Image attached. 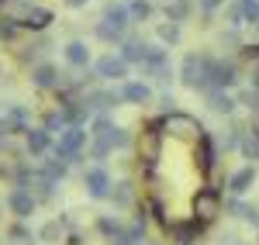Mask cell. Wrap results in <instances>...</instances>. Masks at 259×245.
<instances>
[{
  "instance_id": "obj_2",
  "label": "cell",
  "mask_w": 259,
  "mask_h": 245,
  "mask_svg": "<svg viewBox=\"0 0 259 245\" xmlns=\"http://www.w3.org/2000/svg\"><path fill=\"white\" fill-rule=\"evenodd\" d=\"M87 138H90V131H87L83 124H69V128L59 135V142H56V149H52V156L62 159V163H73V159H80Z\"/></svg>"
},
{
  "instance_id": "obj_9",
  "label": "cell",
  "mask_w": 259,
  "mask_h": 245,
  "mask_svg": "<svg viewBox=\"0 0 259 245\" xmlns=\"http://www.w3.org/2000/svg\"><path fill=\"white\" fill-rule=\"evenodd\" d=\"M94 76H100V80H107V83H118L128 76V62L121 59V56H100L94 62Z\"/></svg>"
},
{
  "instance_id": "obj_26",
  "label": "cell",
  "mask_w": 259,
  "mask_h": 245,
  "mask_svg": "<svg viewBox=\"0 0 259 245\" xmlns=\"http://www.w3.org/2000/svg\"><path fill=\"white\" fill-rule=\"evenodd\" d=\"M132 180H118L114 183V190H111V201H114V207H128L132 204Z\"/></svg>"
},
{
  "instance_id": "obj_29",
  "label": "cell",
  "mask_w": 259,
  "mask_h": 245,
  "mask_svg": "<svg viewBox=\"0 0 259 245\" xmlns=\"http://www.w3.org/2000/svg\"><path fill=\"white\" fill-rule=\"evenodd\" d=\"M128 11H132V21H149L152 18V4L149 0H124Z\"/></svg>"
},
{
  "instance_id": "obj_33",
  "label": "cell",
  "mask_w": 259,
  "mask_h": 245,
  "mask_svg": "<svg viewBox=\"0 0 259 245\" xmlns=\"http://www.w3.org/2000/svg\"><path fill=\"white\" fill-rule=\"evenodd\" d=\"M245 24H259V0H239Z\"/></svg>"
},
{
  "instance_id": "obj_10",
  "label": "cell",
  "mask_w": 259,
  "mask_h": 245,
  "mask_svg": "<svg viewBox=\"0 0 259 245\" xmlns=\"http://www.w3.org/2000/svg\"><path fill=\"white\" fill-rule=\"evenodd\" d=\"M194 211H197L200 225H204V221H211V218H214V214L221 211V197H218V190H200L197 197H194Z\"/></svg>"
},
{
  "instance_id": "obj_21",
  "label": "cell",
  "mask_w": 259,
  "mask_h": 245,
  "mask_svg": "<svg viewBox=\"0 0 259 245\" xmlns=\"http://www.w3.org/2000/svg\"><path fill=\"white\" fill-rule=\"evenodd\" d=\"M49 138H52V135H49L45 128H28V131H24V149H28L31 156H41V152H49Z\"/></svg>"
},
{
  "instance_id": "obj_12",
  "label": "cell",
  "mask_w": 259,
  "mask_h": 245,
  "mask_svg": "<svg viewBox=\"0 0 259 245\" xmlns=\"http://www.w3.org/2000/svg\"><path fill=\"white\" fill-rule=\"evenodd\" d=\"M118 56L128 62V66H145V59H149V45H145L142 38H124V45H121Z\"/></svg>"
},
{
  "instance_id": "obj_14",
  "label": "cell",
  "mask_w": 259,
  "mask_h": 245,
  "mask_svg": "<svg viewBox=\"0 0 259 245\" xmlns=\"http://www.w3.org/2000/svg\"><path fill=\"white\" fill-rule=\"evenodd\" d=\"M62 56H66V62H69V66L87 69V66H90V45H87V41H80V38H73V41H66Z\"/></svg>"
},
{
  "instance_id": "obj_13",
  "label": "cell",
  "mask_w": 259,
  "mask_h": 245,
  "mask_svg": "<svg viewBox=\"0 0 259 245\" xmlns=\"http://www.w3.org/2000/svg\"><path fill=\"white\" fill-rule=\"evenodd\" d=\"M100 21H111V24H118V28H128V24H132V11H128L124 0H107Z\"/></svg>"
},
{
  "instance_id": "obj_34",
  "label": "cell",
  "mask_w": 259,
  "mask_h": 245,
  "mask_svg": "<svg viewBox=\"0 0 259 245\" xmlns=\"http://www.w3.org/2000/svg\"><path fill=\"white\" fill-rule=\"evenodd\" d=\"M7 235H11V238H14V242H18V245L31 242V235H28V231H24V225H14V228H7Z\"/></svg>"
},
{
  "instance_id": "obj_25",
  "label": "cell",
  "mask_w": 259,
  "mask_h": 245,
  "mask_svg": "<svg viewBox=\"0 0 259 245\" xmlns=\"http://www.w3.org/2000/svg\"><path fill=\"white\" fill-rule=\"evenodd\" d=\"M173 235H177L180 245H197L200 238V225L197 221H190V225H173Z\"/></svg>"
},
{
  "instance_id": "obj_31",
  "label": "cell",
  "mask_w": 259,
  "mask_h": 245,
  "mask_svg": "<svg viewBox=\"0 0 259 245\" xmlns=\"http://www.w3.org/2000/svg\"><path fill=\"white\" fill-rule=\"evenodd\" d=\"M242 152H245V156H249V159H256L259 163V131H245V135H242V145H239Z\"/></svg>"
},
{
  "instance_id": "obj_15",
  "label": "cell",
  "mask_w": 259,
  "mask_h": 245,
  "mask_svg": "<svg viewBox=\"0 0 259 245\" xmlns=\"http://www.w3.org/2000/svg\"><path fill=\"white\" fill-rule=\"evenodd\" d=\"M121 101L124 104H149L152 101V86L149 83H139V80H128L121 86Z\"/></svg>"
},
{
  "instance_id": "obj_39",
  "label": "cell",
  "mask_w": 259,
  "mask_h": 245,
  "mask_svg": "<svg viewBox=\"0 0 259 245\" xmlns=\"http://www.w3.org/2000/svg\"><path fill=\"white\" fill-rule=\"evenodd\" d=\"M0 69H4V66H0Z\"/></svg>"
},
{
  "instance_id": "obj_17",
  "label": "cell",
  "mask_w": 259,
  "mask_h": 245,
  "mask_svg": "<svg viewBox=\"0 0 259 245\" xmlns=\"http://www.w3.org/2000/svg\"><path fill=\"white\" fill-rule=\"evenodd\" d=\"M256 183V166H242L232 173V180H228V190H232V197H242L249 186Z\"/></svg>"
},
{
  "instance_id": "obj_40",
  "label": "cell",
  "mask_w": 259,
  "mask_h": 245,
  "mask_svg": "<svg viewBox=\"0 0 259 245\" xmlns=\"http://www.w3.org/2000/svg\"><path fill=\"white\" fill-rule=\"evenodd\" d=\"M142 245H145V242H142Z\"/></svg>"
},
{
  "instance_id": "obj_28",
  "label": "cell",
  "mask_w": 259,
  "mask_h": 245,
  "mask_svg": "<svg viewBox=\"0 0 259 245\" xmlns=\"http://www.w3.org/2000/svg\"><path fill=\"white\" fill-rule=\"evenodd\" d=\"M156 35H159L162 45H177V41H180V24H177V21H166V24L156 28Z\"/></svg>"
},
{
  "instance_id": "obj_3",
  "label": "cell",
  "mask_w": 259,
  "mask_h": 245,
  "mask_svg": "<svg viewBox=\"0 0 259 245\" xmlns=\"http://www.w3.org/2000/svg\"><path fill=\"white\" fill-rule=\"evenodd\" d=\"M142 69H145L156 83H169L173 80V62H169V52H166L162 45H149V59H145Z\"/></svg>"
},
{
  "instance_id": "obj_27",
  "label": "cell",
  "mask_w": 259,
  "mask_h": 245,
  "mask_svg": "<svg viewBox=\"0 0 259 245\" xmlns=\"http://www.w3.org/2000/svg\"><path fill=\"white\" fill-rule=\"evenodd\" d=\"M41 128H45L49 135H62V131L69 128V121L62 118V111H52V114H45V121H41Z\"/></svg>"
},
{
  "instance_id": "obj_32",
  "label": "cell",
  "mask_w": 259,
  "mask_h": 245,
  "mask_svg": "<svg viewBox=\"0 0 259 245\" xmlns=\"http://www.w3.org/2000/svg\"><path fill=\"white\" fill-rule=\"evenodd\" d=\"M21 31V21L18 18H0V41H14Z\"/></svg>"
},
{
  "instance_id": "obj_37",
  "label": "cell",
  "mask_w": 259,
  "mask_h": 245,
  "mask_svg": "<svg viewBox=\"0 0 259 245\" xmlns=\"http://www.w3.org/2000/svg\"><path fill=\"white\" fill-rule=\"evenodd\" d=\"M90 0H66V7H73V11H80V7H87Z\"/></svg>"
},
{
  "instance_id": "obj_19",
  "label": "cell",
  "mask_w": 259,
  "mask_h": 245,
  "mask_svg": "<svg viewBox=\"0 0 259 245\" xmlns=\"http://www.w3.org/2000/svg\"><path fill=\"white\" fill-rule=\"evenodd\" d=\"M225 207L235 214V218H242L245 225H252V228H259V207H252V204H245V201H239V197H232V201H225Z\"/></svg>"
},
{
  "instance_id": "obj_5",
  "label": "cell",
  "mask_w": 259,
  "mask_h": 245,
  "mask_svg": "<svg viewBox=\"0 0 259 245\" xmlns=\"http://www.w3.org/2000/svg\"><path fill=\"white\" fill-rule=\"evenodd\" d=\"M83 186H87V193L97 197V201L111 197V190H114V183H111V176H107L104 166H90V169L83 173Z\"/></svg>"
},
{
  "instance_id": "obj_38",
  "label": "cell",
  "mask_w": 259,
  "mask_h": 245,
  "mask_svg": "<svg viewBox=\"0 0 259 245\" xmlns=\"http://www.w3.org/2000/svg\"><path fill=\"white\" fill-rule=\"evenodd\" d=\"M256 31H259V24H256Z\"/></svg>"
},
{
  "instance_id": "obj_6",
  "label": "cell",
  "mask_w": 259,
  "mask_h": 245,
  "mask_svg": "<svg viewBox=\"0 0 259 245\" xmlns=\"http://www.w3.org/2000/svg\"><path fill=\"white\" fill-rule=\"evenodd\" d=\"M31 83L38 90H59L66 83V73H59V66H52V62H35L31 66Z\"/></svg>"
},
{
  "instance_id": "obj_18",
  "label": "cell",
  "mask_w": 259,
  "mask_h": 245,
  "mask_svg": "<svg viewBox=\"0 0 259 245\" xmlns=\"http://www.w3.org/2000/svg\"><path fill=\"white\" fill-rule=\"evenodd\" d=\"M62 235H66V218H49V221L38 228V242L41 245H59Z\"/></svg>"
},
{
  "instance_id": "obj_7",
  "label": "cell",
  "mask_w": 259,
  "mask_h": 245,
  "mask_svg": "<svg viewBox=\"0 0 259 245\" xmlns=\"http://www.w3.org/2000/svg\"><path fill=\"white\" fill-rule=\"evenodd\" d=\"M35 204H38V197L31 193V190H24V186H14L11 193H7V207H11V214L24 221V218H31L35 214Z\"/></svg>"
},
{
  "instance_id": "obj_23",
  "label": "cell",
  "mask_w": 259,
  "mask_h": 245,
  "mask_svg": "<svg viewBox=\"0 0 259 245\" xmlns=\"http://www.w3.org/2000/svg\"><path fill=\"white\" fill-rule=\"evenodd\" d=\"M194 7H197L194 0H169V4H166V21H177V24H183V21L194 14Z\"/></svg>"
},
{
  "instance_id": "obj_11",
  "label": "cell",
  "mask_w": 259,
  "mask_h": 245,
  "mask_svg": "<svg viewBox=\"0 0 259 245\" xmlns=\"http://www.w3.org/2000/svg\"><path fill=\"white\" fill-rule=\"evenodd\" d=\"M87 107L90 111H97V114H107L111 107H118L121 104V93H114V90H87Z\"/></svg>"
},
{
  "instance_id": "obj_4",
  "label": "cell",
  "mask_w": 259,
  "mask_h": 245,
  "mask_svg": "<svg viewBox=\"0 0 259 245\" xmlns=\"http://www.w3.org/2000/svg\"><path fill=\"white\" fill-rule=\"evenodd\" d=\"M166 131L169 135H177V138H200L204 135V128L197 124V118H190V114H183V111H173V114H166Z\"/></svg>"
},
{
  "instance_id": "obj_1",
  "label": "cell",
  "mask_w": 259,
  "mask_h": 245,
  "mask_svg": "<svg viewBox=\"0 0 259 245\" xmlns=\"http://www.w3.org/2000/svg\"><path fill=\"white\" fill-rule=\"evenodd\" d=\"M211 66H214V56L187 52L183 62H180V83L187 90H211Z\"/></svg>"
},
{
  "instance_id": "obj_35",
  "label": "cell",
  "mask_w": 259,
  "mask_h": 245,
  "mask_svg": "<svg viewBox=\"0 0 259 245\" xmlns=\"http://www.w3.org/2000/svg\"><path fill=\"white\" fill-rule=\"evenodd\" d=\"M194 4H197V7L204 11V14H214V11H218V7L225 4V0H194Z\"/></svg>"
},
{
  "instance_id": "obj_22",
  "label": "cell",
  "mask_w": 259,
  "mask_h": 245,
  "mask_svg": "<svg viewBox=\"0 0 259 245\" xmlns=\"http://www.w3.org/2000/svg\"><path fill=\"white\" fill-rule=\"evenodd\" d=\"M197 149H200V169H207V173H211V169H214V163H218V149H214V138L204 131V135L197 138Z\"/></svg>"
},
{
  "instance_id": "obj_20",
  "label": "cell",
  "mask_w": 259,
  "mask_h": 245,
  "mask_svg": "<svg viewBox=\"0 0 259 245\" xmlns=\"http://www.w3.org/2000/svg\"><path fill=\"white\" fill-rule=\"evenodd\" d=\"M52 24V11L49 7H28V14L21 21V28H31V31H45Z\"/></svg>"
},
{
  "instance_id": "obj_24",
  "label": "cell",
  "mask_w": 259,
  "mask_h": 245,
  "mask_svg": "<svg viewBox=\"0 0 259 245\" xmlns=\"http://www.w3.org/2000/svg\"><path fill=\"white\" fill-rule=\"evenodd\" d=\"M97 38L111 41V45H124V28L111 24V21H97Z\"/></svg>"
},
{
  "instance_id": "obj_8",
  "label": "cell",
  "mask_w": 259,
  "mask_h": 245,
  "mask_svg": "<svg viewBox=\"0 0 259 245\" xmlns=\"http://www.w3.org/2000/svg\"><path fill=\"white\" fill-rule=\"evenodd\" d=\"M239 83V66L232 59H214L211 66V90H232Z\"/></svg>"
},
{
  "instance_id": "obj_30",
  "label": "cell",
  "mask_w": 259,
  "mask_h": 245,
  "mask_svg": "<svg viewBox=\"0 0 259 245\" xmlns=\"http://www.w3.org/2000/svg\"><path fill=\"white\" fill-rule=\"evenodd\" d=\"M45 48H49V38H38V41H31V45H24V48L18 52V59L21 62H31V59H38Z\"/></svg>"
},
{
  "instance_id": "obj_16",
  "label": "cell",
  "mask_w": 259,
  "mask_h": 245,
  "mask_svg": "<svg viewBox=\"0 0 259 245\" xmlns=\"http://www.w3.org/2000/svg\"><path fill=\"white\" fill-rule=\"evenodd\" d=\"M207 107L214 111V114H235V107H239V101L228 93V90H207Z\"/></svg>"
},
{
  "instance_id": "obj_36",
  "label": "cell",
  "mask_w": 259,
  "mask_h": 245,
  "mask_svg": "<svg viewBox=\"0 0 259 245\" xmlns=\"http://www.w3.org/2000/svg\"><path fill=\"white\" fill-rule=\"evenodd\" d=\"M252 90L259 93V59H256V66H252Z\"/></svg>"
}]
</instances>
